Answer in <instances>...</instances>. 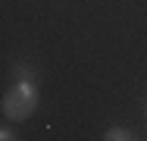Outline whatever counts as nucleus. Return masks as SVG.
<instances>
[{"label":"nucleus","instance_id":"obj_1","mask_svg":"<svg viewBox=\"0 0 147 141\" xmlns=\"http://www.w3.org/2000/svg\"><path fill=\"white\" fill-rule=\"evenodd\" d=\"M34 110H38V85L34 82H16V88L6 91V97H3V116L6 119L22 122Z\"/></svg>","mask_w":147,"mask_h":141},{"label":"nucleus","instance_id":"obj_2","mask_svg":"<svg viewBox=\"0 0 147 141\" xmlns=\"http://www.w3.org/2000/svg\"><path fill=\"white\" fill-rule=\"evenodd\" d=\"M103 141H141V135H138V132H131V129L113 125V129H107V132H103Z\"/></svg>","mask_w":147,"mask_h":141},{"label":"nucleus","instance_id":"obj_3","mask_svg":"<svg viewBox=\"0 0 147 141\" xmlns=\"http://www.w3.org/2000/svg\"><path fill=\"white\" fill-rule=\"evenodd\" d=\"M16 82H31V66L16 63Z\"/></svg>","mask_w":147,"mask_h":141},{"label":"nucleus","instance_id":"obj_5","mask_svg":"<svg viewBox=\"0 0 147 141\" xmlns=\"http://www.w3.org/2000/svg\"><path fill=\"white\" fill-rule=\"evenodd\" d=\"M144 116H147V104H144Z\"/></svg>","mask_w":147,"mask_h":141},{"label":"nucleus","instance_id":"obj_4","mask_svg":"<svg viewBox=\"0 0 147 141\" xmlns=\"http://www.w3.org/2000/svg\"><path fill=\"white\" fill-rule=\"evenodd\" d=\"M0 141H19V138H16V132H13L9 125H3V129H0Z\"/></svg>","mask_w":147,"mask_h":141}]
</instances>
